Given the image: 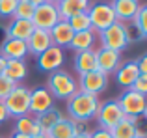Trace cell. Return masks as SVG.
<instances>
[{
  "instance_id": "8",
  "label": "cell",
  "mask_w": 147,
  "mask_h": 138,
  "mask_svg": "<svg viewBox=\"0 0 147 138\" xmlns=\"http://www.w3.org/2000/svg\"><path fill=\"white\" fill-rule=\"evenodd\" d=\"M60 19V13H58V7L56 4H50V2H45L41 6H37L34 9V17H32V24L34 28H39V30H49L52 28L54 24H58Z\"/></svg>"
},
{
  "instance_id": "29",
  "label": "cell",
  "mask_w": 147,
  "mask_h": 138,
  "mask_svg": "<svg viewBox=\"0 0 147 138\" xmlns=\"http://www.w3.org/2000/svg\"><path fill=\"white\" fill-rule=\"evenodd\" d=\"M34 9L36 7L28 2V0H17V7H15L13 19H21V21H32Z\"/></svg>"
},
{
  "instance_id": "12",
  "label": "cell",
  "mask_w": 147,
  "mask_h": 138,
  "mask_svg": "<svg viewBox=\"0 0 147 138\" xmlns=\"http://www.w3.org/2000/svg\"><path fill=\"white\" fill-rule=\"evenodd\" d=\"M119 66H121V52L102 49V47H100V51H97V71L110 75V73L117 71Z\"/></svg>"
},
{
  "instance_id": "17",
  "label": "cell",
  "mask_w": 147,
  "mask_h": 138,
  "mask_svg": "<svg viewBox=\"0 0 147 138\" xmlns=\"http://www.w3.org/2000/svg\"><path fill=\"white\" fill-rule=\"evenodd\" d=\"M49 34H50V39H52V45H56L60 49H67L71 45L73 36H75V32L71 30L67 21H58V24H54L49 30Z\"/></svg>"
},
{
  "instance_id": "24",
  "label": "cell",
  "mask_w": 147,
  "mask_h": 138,
  "mask_svg": "<svg viewBox=\"0 0 147 138\" xmlns=\"http://www.w3.org/2000/svg\"><path fill=\"white\" fill-rule=\"evenodd\" d=\"M76 135V121L69 120H60L56 125H52V129L47 133V138H73Z\"/></svg>"
},
{
  "instance_id": "26",
  "label": "cell",
  "mask_w": 147,
  "mask_h": 138,
  "mask_svg": "<svg viewBox=\"0 0 147 138\" xmlns=\"http://www.w3.org/2000/svg\"><path fill=\"white\" fill-rule=\"evenodd\" d=\"M15 133H21V135H26V136H36V135H41V129L37 125V120L36 116H21V118H15Z\"/></svg>"
},
{
  "instance_id": "2",
  "label": "cell",
  "mask_w": 147,
  "mask_h": 138,
  "mask_svg": "<svg viewBox=\"0 0 147 138\" xmlns=\"http://www.w3.org/2000/svg\"><path fill=\"white\" fill-rule=\"evenodd\" d=\"M99 39L102 49H110V51L115 52H123L127 47L130 45V30L125 22H119L115 21L110 28H106L104 32L99 34Z\"/></svg>"
},
{
  "instance_id": "5",
  "label": "cell",
  "mask_w": 147,
  "mask_h": 138,
  "mask_svg": "<svg viewBox=\"0 0 147 138\" xmlns=\"http://www.w3.org/2000/svg\"><path fill=\"white\" fill-rule=\"evenodd\" d=\"M88 17H90V22H91V30L97 32V34L104 32L106 28H110V26L117 21L110 2L91 4V6L88 7Z\"/></svg>"
},
{
  "instance_id": "41",
  "label": "cell",
  "mask_w": 147,
  "mask_h": 138,
  "mask_svg": "<svg viewBox=\"0 0 147 138\" xmlns=\"http://www.w3.org/2000/svg\"><path fill=\"white\" fill-rule=\"evenodd\" d=\"M136 138H145V135H144V131H142V133H140V135H138Z\"/></svg>"
},
{
  "instance_id": "1",
  "label": "cell",
  "mask_w": 147,
  "mask_h": 138,
  "mask_svg": "<svg viewBox=\"0 0 147 138\" xmlns=\"http://www.w3.org/2000/svg\"><path fill=\"white\" fill-rule=\"evenodd\" d=\"M99 105H100V99L97 95L76 91L73 97L67 99V118L73 121L86 123V121L95 118V114L99 110Z\"/></svg>"
},
{
  "instance_id": "42",
  "label": "cell",
  "mask_w": 147,
  "mask_h": 138,
  "mask_svg": "<svg viewBox=\"0 0 147 138\" xmlns=\"http://www.w3.org/2000/svg\"><path fill=\"white\" fill-rule=\"evenodd\" d=\"M47 2H50V4H58L60 0H47Z\"/></svg>"
},
{
  "instance_id": "15",
  "label": "cell",
  "mask_w": 147,
  "mask_h": 138,
  "mask_svg": "<svg viewBox=\"0 0 147 138\" xmlns=\"http://www.w3.org/2000/svg\"><path fill=\"white\" fill-rule=\"evenodd\" d=\"M110 6H112V9L115 13V19L119 22L132 21L136 17L138 9H140V2L138 0H112Z\"/></svg>"
},
{
  "instance_id": "33",
  "label": "cell",
  "mask_w": 147,
  "mask_h": 138,
  "mask_svg": "<svg viewBox=\"0 0 147 138\" xmlns=\"http://www.w3.org/2000/svg\"><path fill=\"white\" fill-rule=\"evenodd\" d=\"M136 64H138V71H140V75H147V56L142 54L140 58L136 60Z\"/></svg>"
},
{
  "instance_id": "4",
  "label": "cell",
  "mask_w": 147,
  "mask_h": 138,
  "mask_svg": "<svg viewBox=\"0 0 147 138\" xmlns=\"http://www.w3.org/2000/svg\"><path fill=\"white\" fill-rule=\"evenodd\" d=\"M2 103L6 106L9 118L26 116V114H30V88L22 86V84H17L13 88V91Z\"/></svg>"
},
{
  "instance_id": "11",
  "label": "cell",
  "mask_w": 147,
  "mask_h": 138,
  "mask_svg": "<svg viewBox=\"0 0 147 138\" xmlns=\"http://www.w3.org/2000/svg\"><path fill=\"white\" fill-rule=\"evenodd\" d=\"M54 106V97L49 93L47 88H34L30 90V114L39 116Z\"/></svg>"
},
{
  "instance_id": "30",
  "label": "cell",
  "mask_w": 147,
  "mask_h": 138,
  "mask_svg": "<svg viewBox=\"0 0 147 138\" xmlns=\"http://www.w3.org/2000/svg\"><path fill=\"white\" fill-rule=\"evenodd\" d=\"M17 0H0V17L4 19H13Z\"/></svg>"
},
{
  "instance_id": "25",
  "label": "cell",
  "mask_w": 147,
  "mask_h": 138,
  "mask_svg": "<svg viewBox=\"0 0 147 138\" xmlns=\"http://www.w3.org/2000/svg\"><path fill=\"white\" fill-rule=\"evenodd\" d=\"M26 75H28V67H26L24 60H7L6 69H4V76H7L15 84H19L26 78Z\"/></svg>"
},
{
  "instance_id": "6",
  "label": "cell",
  "mask_w": 147,
  "mask_h": 138,
  "mask_svg": "<svg viewBox=\"0 0 147 138\" xmlns=\"http://www.w3.org/2000/svg\"><path fill=\"white\" fill-rule=\"evenodd\" d=\"M95 120L99 123V129H104V131H112L115 125L121 120H125V114L119 108L117 101L115 99H110V101H104L99 105V110L95 114Z\"/></svg>"
},
{
  "instance_id": "13",
  "label": "cell",
  "mask_w": 147,
  "mask_h": 138,
  "mask_svg": "<svg viewBox=\"0 0 147 138\" xmlns=\"http://www.w3.org/2000/svg\"><path fill=\"white\" fill-rule=\"evenodd\" d=\"M26 47H28V54L32 56H39L47 51L49 47H52V39H50V34L47 30H39L36 28L32 32V36L26 39Z\"/></svg>"
},
{
  "instance_id": "39",
  "label": "cell",
  "mask_w": 147,
  "mask_h": 138,
  "mask_svg": "<svg viewBox=\"0 0 147 138\" xmlns=\"http://www.w3.org/2000/svg\"><path fill=\"white\" fill-rule=\"evenodd\" d=\"M9 138H30V136H26V135H21V133H13Z\"/></svg>"
},
{
  "instance_id": "16",
  "label": "cell",
  "mask_w": 147,
  "mask_h": 138,
  "mask_svg": "<svg viewBox=\"0 0 147 138\" xmlns=\"http://www.w3.org/2000/svg\"><path fill=\"white\" fill-rule=\"evenodd\" d=\"M140 120L142 118H125L108 133L112 138H136L142 133Z\"/></svg>"
},
{
  "instance_id": "35",
  "label": "cell",
  "mask_w": 147,
  "mask_h": 138,
  "mask_svg": "<svg viewBox=\"0 0 147 138\" xmlns=\"http://www.w3.org/2000/svg\"><path fill=\"white\" fill-rule=\"evenodd\" d=\"M7 118H9V114H7V110H6V106H4V103L0 101V123H4Z\"/></svg>"
},
{
  "instance_id": "3",
  "label": "cell",
  "mask_w": 147,
  "mask_h": 138,
  "mask_svg": "<svg viewBox=\"0 0 147 138\" xmlns=\"http://www.w3.org/2000/svg\"><path fill=\"white\" fill-rule=\"evenodd\" d=\"M47 90L54 99H65V101H67L69 97H73V95L78 91V84H76V80L73 78L67 71L58 69V71H54V73L49 75Z\"/></svg>"
},
{
  "instance_id": "36",
  "label": "cell",
  "mask_w": 147,
  "mask_h": 138,
  "mask_svg": "<svg viewBox=\"0 0 147 138\" xmlns=\"http://www.w3.org/2000/svg\"><path fill=\"white\" fill-rule=\"evenodd\" d=\"M6 64H7V60L4 58L2 54H0V75H4V69H6Z\"/></svg>"
},
{
  "instance_id": "22",
  "label": "cell",
  "mask_w": 147,
  "mask_h": 138,
  "mask_svg": "<svg viewBox=\"0 0 147 138\" xmlns=\"http://www.w3.org/2000/svg\"><path fill=\"white\" fill-rule=\"evenodd\" d=\"M97 39H99V34L93 32V30L76 32L75 36H73V39H71V45H69V49H73L75 52H80V51H91Z\"/></svg>"
},
{
  "instance_id": "32",
  "label": "cell",
  "mask_w": 147,
  "mask_h": 138,
  "mask_svg": "<svg viewBox=\"0 0 147 138\" xmlns=\"http://www.w3.org/2000/svg\"><path fill=\"white\" fill-rule=\"evenodd\" d=\"M130 90L136 91V93L140 95H147V75H140L136 80H134V84L130 86Z\"/></svg>"
},
{
  "instance_id": "14",
  "label": "cell",
  "mask_w": 147,
  "mask_h": 138,
  "mask_svg": "<svg viewBox=\"0 0 147 138\" xmlns=\"http://www.w3.org/2000/svg\"><path fill=\"white\" fill-rule=\"evenodd\" d=\"M0 54L6 60H24L28 56V47L26 41L13 39V37H6L0 45Z\"/></svg>"
},
{
  "instance_id": "20",
  "label": "cell",
  "mask_w": 147,
  "mask_h": 138,
  "mask_svg": "<svg viewBox=\"0 0 147 138\" xmlns=\"http://www.w3.org/2000/svg\"><path fill=\"white\" fill-rule=\"evenodd\" d=\"M75 69L78 75H86V73L97 71V51H80L75 54Z\"/></svg>"
},
{
  "instance_id": "34",
  "label": "cell",
  "mask_w": 147,
  "mask_h": 138,
  "mask_svg": "<svg viewBox=\"0 0 147 138\" xmlns=\"http://www.w3.org/2000/svg\"><path fill=\"white\" fill-rule=\"evenodd\" d=\"M90 138H112V136H110V133L104 131V129H97V131L90 133Z\"/></svg>"
},
{
  "instance_id": "7",
  "label": "cell",
  "mask_w": 147,
  "mask_h": 138,
  "mask_svg": "<svg viewBox=\"0 0 147 138\" xmlns=\"http://www.w3.org/2000/svg\"><path fill=\"white\" fill-rule=\"evenodd\" d=\"M119 105V108L123 110L125 118H144L145 114V108H147V103H145V95H140L136 91L125 90L119 99H115Z\"/></svg>"
},
{
  "instance_id": "23",
  "label": "cell",
  "mask_w": 147,
  "mask_h": 138,
  "mask_svg": "<svg viewBox=\"0 0 147 138\" xmlns=\"http://www.w3.org/2000/svg\"><path fill=\"white\" fill-rule=\"evenodd\" d=\"M65 118H67V116H65L61 110H58L56 106H52V108L47 110V112L36 116V120H37V125H39L41 133H43V135H47L50 129H52V125H56L60 120H65Z\"/></svg>"
},
{
  "instance_id": "28",
  "label": "cell",
  "mask_w": 147,
  "mask_h": 138,
  "mask_svg": "<svg viewBox=\"0 0 147 138\" xmlns=\"http://www.w3.org/2000/svg\"><path fill=\"white\" fill-rule=\"evenodd\" d=\"M69 26H71L73 32H84V30H91V22H90V17H88V11L84 13H78V15H73L71 19H67Z\"/></svg>"
},
{
  "instance_id": "21",
  "label": "cell",
  "mask_w": 147,
  "mask_h": 138,
  "mask_svg": "<svg viewBox=\"0 0 147 138\" xmlns=\"http://www.w3.org/2000/svg\"><path fill=\"white\" fill-rule=\"evenodd\" d=\"M32 21H21V19H11V22L6 26V37H13V39L26 41L34 32Z\"/></svg>"
},
{
  "instance_id": "38",
  "label": "cell",
  "mask_w": 147,
  "mask_h": 138,
  "mask_svg": "<svg viewBox=\"0 0 147 138\" xmlns=\"http://www.w3.org/2000/svg\"><path fill=\"white\" fill-rule=\"evenodd\" d=\"M73 138H90V131H88V133H80V135H75Z\"/></svg>"
},
{
  "instance_id": "19",
  "label": "cell",
  "mask_w": 147,
  "mask_h": 138,
  "mask_svg": "<svg viewBox=\"0 0 147 138\" xmlns=\"http://www.w3.org/2000/svg\"><path fill=\"white\" fill-rule=\"evenodd\" d=\"M138 76H140V71H138L136 60H129V62L121 64V66L117 67V71H115V80H117V84L123 86V88H127V90L134 84V80H136Z\"/></svg>"
},
{
  "instance_id": "27",
  "label": "cell",
  "mask_w": 147,
  "mask_h": 138,
  "mask_svg": "<svg viewBox=\"0 0 147 138\" xmlns=\"http://www.w3.org/2000/svg\"><path fill=\"white\" fill-rule=\"evenodd\" d=\"M132 22L138 30V37H140V39H145L147 37V6L140 4V9H138L136 17L132 19Z\"/></svg>"
},
{
  "instance_id": "10",
  "label": "cell",
  "mask_w": 147,
  "mask_h": 138,
  "mask_svg": "<svg viewBox=\"0 0 147 138\" xmlns=\"http://www.w3.org/2000/svg\"><path fill=\"white\" fill-rule=\"evenodd\" d=\"M36 62H37V69H39V71H45V73H54V71H58V69L63 66V62H65L63 49L52 45V47H49L47 51L43 52V54L37 56Z\"/></svg>"
},
{
  "instance_id": "9",
  "label": "cell",
  "mask_w": 147,
  "mask_h": 138,
  "mask_svg": "<svg viewBox=\"0 0 147 138\" xmlns=\"http://www.w3.org/2000/svg\"><path fill=\"white\" fill-rule=\"evenodd\" d=\"M76 84H78V91L99 97L108 88V75H104L100 71H91V73H86V75H80V80Z\"/></svg>"
},
{
  "instance_id": "40",
  "label": "cell",
  "mask_w": 147,
  "mask_h": 138,
  "mask_svg": "<svg viewBox=\"0 0 147 138\" xmlns=\"http://www.w3.org/2000/svg\"><path fill=\"white\" fill-rule=\"evenodd\" d=\"M30 138H47V135H43V133H41V135H36V136H30Z\"/></svg>"
},
{
  "instance_id": "18",
  "label": "cell",
  "mask_w": 147,
  "mask_h": 138,
  "mask_svg": "<svg viewBox=\"0 0 147 138\" xmlns=\"http://www.w3.org/2000/svg\"><path fill=\"white\" fill-rule=\"evenodd\" d=\"M90 6H91L90 0H60V2L56 4L61 21H67V19H71L73 15L84 13V11H88Z\"/></svg>"
},
{
  "instance_id": "37",
  "label": "cell",
  "mask_w": 147,
  "mask_h": 138,
  "mask_svg": "<svg viewBox=\"0 0 147 138\" xmlns=\"http://www.w3.org/2000/svg\"><path fill=\"white\" fill-rule=\"evenodd\" d=\"M28 2L32 4L34 7H37V6H41V4H45V2H47V0H28Z\"/></svg>"
},
{
  "instance_id": "31",
  "label": "cell",
  "mask_w": 147,
  "mask_h": 138,
  "mask_svg": "<svg viewBox=\"0 0 147 138\" xmlns=\"http://www.w3.org/2000/svg\"><path fill=\"white\" fill-rule=\"evenodd\" d=\"M17 86V84L13 82V80H9L7 76L0 75V101H4V99L7 97V95L13 91V88Z\"/></svg>"
}]
</instances>
